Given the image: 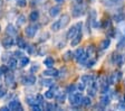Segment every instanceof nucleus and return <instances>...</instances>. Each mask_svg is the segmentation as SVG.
Returning a JSON list of instances; mask_svg holds the SVG:
<instances>
[{"instance_id":"0eeeda50","label":"nucleus","mask_w":125,"mask_h":111,"mask_svg":"<svg viewBox=\"0 0 125 111\" xmlns=\"http://www.w3.org/2000/svg\"><path fill=\"white\" fill-rule=\"evenodd\" d=\"M125 61V57L121 54H117V53H113L112 54V63L113 64H116L118 66H122L123 63Z\"/></svg>"},{"instance_id":"a211bd4d","label":"nucleus","mask_w":125,"mask_h":111,"mask_svg":"<svg viewBox=\"0 0 125 111\" xmlns=\"http://www.w3.org/2000/svg\"><path fill=\"white\" fill-rule=\"evenodd\" d=\"M55 98H56V101H57L58 103H64L66 101V98H67V93L66 92H59Z\"/></svg>"},{"instance_id":"9b49d317","label":"nucleus","mask_w":125,"mask_h":111,"mask_svg":"<svg viewBox=\"0 0 125 111\" xmlns=\"http://www.w3.org/2000/svg\"><path fill=\"white\" fill-rule=\"evenodd\" d=\"M6 34L9 35V36H16V35L18 34V29L17 27L13 26L12 24H9L6 28Z\"/></svg>"},{"instance_id":"f8f14e48","label":"nucleus","mask_w":125,"mask_h":111,"mask_svg":"<svg viewBox=\"0 0 125 111\" xmlns=\"http://www.w3.org/2000/svg\"><path fill=\"white\" fill-rule=\"evenodd\" d=\"M82 37H83V34H82V32H78L77 34L75 35V37L70 39V45L73 46V47H75V46H77L78 44L81 43V40H82Z\"/></svg>"},{"instance_id":"603ef678","label":"nucleus","mask_w":125,"mask_h":111,"mask_svg":"<svg viewBox=\"0 0 125 111\" xmlns=\"http://www.w3.org/2000/svg\"><path fill=\"white\" fill-rule=\"evenodd\" d=\"M76 3H83V0H75Z\"/></svg>"},{"instance_id":"6ab92c4d","label":"nucleus","mask_w":125,"mask_h":111,"mask_svg":"<svg viewBox=\"0 0 125 111\" xmlns=\"http://www.w3.org/2000/svg\"><path fill=\"white\" fill-rule=\"evenodd\" d=\"M17 65H18V62H17V60H16L15 57H11L10 60L8 61V64H7L9 70H16L17 69Z\"/></svg>"},{"instance_id":"4be33fe9","label":"nucleus","mask_w":125,"mask_h":111,"mask_svg":"<svg viewBox=\"0 0 125 111\" xmlns=\"http://www.w3.org/2000/svg\"><path fill=\"white\" fill-rule=\"evenodd\" d=\"M26 102H27V104H29L30 107L34 106V104H36V103H38L35 95H27L26 97Z\"/></svg>"},{"instance_id":"473e14b6","label":"nucleus","mask_w":125,"mask_h":111,"mask_svg":"<svg viewBox=\"0 0 125 111\" xmlns=\"http://www.w3.org/2000/svg\"><path fill=\"white\" fill-rule=\"evenodd\" d=\"M11 57H12V53H10V52H6V53L2 54V57H1V60H2L3 62H6V61L8 62Z\"/></svg>"},{"instance_id":"412c9836","label":"nucleus","mask_w":125,"mask_h":111,"mask_svg":"<svg viewBox=\"0 0 125 111\" xmlns=\"http://www.w3.org/2000/svg\"><path fill=\"white\" fill-rule=\"evenodd\" d=\"M29 63H30V60H29L28 56H22V57L19 60V63L18 64H19V66H20V67H26Z\"/></svg>"},{"instance_id":"7ed1b4c3","label":"nucleus","mask_w":125,"mask_h":111,"mask_svg":"<svg viewBox=\"0 0 125 111\" xmlns=\"http://www.w3.org/2000/svg\"><path fill=\"white\" fill-rule=\"evenodd\" d=\"M85 13V7H84L82 3H76L72 8V16L78 18V17H82Z\"/></svg>"},{"instance_id":"6e6d98bb","label":"nucleus","mask_w":125,"mask_h":111,"mask_svg":"<svg viewBox=\"0 0 125 111\" xmlns=\"http://www.w3.org/2000/svg\"><path fill=\"white\" fill-rule=\"evenodd\" d=\"M123 102H124V103H125V95H124V101H123Z\"/></svg>"},{"instance_id":"cd10ccee","label":"nucleus","mask_w":125,"mask_h":111,"mask_svg":"<svg viewBox=\"0 0 125 111\" xmlns=\"http://www.w3.org/2000/svg\"><path fill=\"white\" fill-rule=\"evenodd\" d=\"M92 104V99H91V97H83V100H82V106L83 107H89Z\"/></svg>"},{"instance_id":"b1692460","label":"nucleus","mask_w":125,"mask_h":111,"mask_svg":"<svg viewBox=\"0 0 125 111\" xmlns=\"http://www.w3.org/2000/svg\"><path fill=\"white\" fill-rule=\"evenodd\" d=\"M40 84H42V86H49L50 87L52 84H55V83L52 79H46V77H45V79L40 80Z\"/></svg>"},{"instance_id":"7c9ffc66","label":"nucleus","mask_w":125,"mask_h":111,"mask_svg":"<svg viewBox=\"0 0 125 111\" xmlns=\"http://www.w3.org/2000/svg\"><path fill=\"white\" fill-rule=\"evenodd\" d=\"M60 29H62V27H60L59 20H56L52 24V32H58V30H60Z\"/></svg>"},{"instance_id":"c9c22d12","label":"nucleus","mask_w":125,"mask_h":111,"mask_svg":"<svg viewBox=\"0 0 125 111\" xmlns=\"http://www.w3.org/2000/svg\"><path fill=\"white\" fill-rule=\"evenodd\" d=\"M88 95H89V97H95V95H96V87H94L93 85H89V87H88Z\"/></svg>"},{"instance_id":"a18cd8bd","label":"nucleus","mask_w":125,"mask_h":111,"mask_svg":"<svg viewBox=\"0 0 125 111\" xmlns=\"http://www.w3.org/2000/svg\"><path fill=\"white\" fill-rule=\"evenodd\" d=\"M77 90V87H76V85H69V86L67 87V90H66V92H68V93H73V92H75V91Z\"/></svg>"},{"instance_id":"864d4df0","label":"nucleus","mask_w":125,"mask_h":111,"mask_svg":"<svg viewBox=\"0 0 125 111\" xmlns=\"http://www.w3.org/2000/svg\"><path fill=\"white\" fill-rule=\"evenodd\" d=\"M2 16H3V11H2V10H0V18H1Z\"/></svg>"},{"instance_id":"de8ad7c7","label":"nucleus","mask_w":125,"mask_h":111,"mask_svg":"<svg viewBox=\"0 0 125 111\" xmlns=\"http://www.w3.org/2000/svg\"><path fill=\"white\" fill-rule=\"evenodd\" d=\"M6 95H7V90L3 89V87H0V99L5 98Z\"/></svg>"},{"instance_id":"4468645a","label":"nucleus","mask_w":125,"mask_h":111,"mask_svg":"<svg viewBox=\"0 0 125 111\" xmlns=\"http://www.w3.org/2000/svg\"><path fill=\"white\" fill-rule=\"evenodd\" d=\"M109 45H111V38H105V39H103L101 43H99V49L101 50H105L107 49V48L109 47Z\"/></svg>"},{"instance_id":"e433bc0d","label":"nucleus","mask_w":125,"mask_h":111,"mask_svg":"<svg viewBox=\"0 0 125 111\" xmlns=\"http://www.w3.org/2000/svg\"><path fill=\"white\" fill-rule=\"evenodd\" d=\"M39 71V64L38 63H34L32 65H31V67H30V73H36V72H38Z\"/></svg>"},{"instance_id":"aec40b11","label":"nucleus","mask_w":125,"mask_h":111,"mask_svg":"<svg viewBox=\"0 0 125 111\" xmlns=\"http://www.w3.org/2000/svg\"><path fill=\"white\" fill-rule=\"evenodd\" d=\"M17 46H18L20 49H23V48H26V46H27V43H26V40L23 39L22 37H20V36H18L17 37Z\"/></svg>"},{"instance_id":"ddd939ff","label":"nucleus","mask_w":125,"mask_h":111,"mask_svg":"<svg viewBox=\"0 0 125 111\" xmlns=\"http://www.w3.org/2000/svg\"><path fill=\"white\" fill-rule=\"evenodd\" d=\"M60 10H62L60 6H52V7H50V9H49V16L52 17V18L57 17L58 15H59Z\"/></svg>"},{"instance_id":"bb28decb","label":"nucleus","mask_w":125,"mask_h":111,"mask_svg":"<svg viewBox=\"0 0 125 111\" xmlns=\"http://www.w3.org/2000/svg\"><path fill=\"white\" fill-rule=\"evenodd\" d=\"M44 64L45 66H47V67H54V64H55V61L52 57H46L44 60Z\"/></svg>"},{"instance_id":"6e6552de","label":"nucleus","mask_w":125,"mask_h":111,"mask_svg":"<svg viewBox=\"0 0 125 111\" xmlns=\"http://www.w3.org/2000/svg\"><path fill=\"white\" fill-rule=\"evenodd\" d=\"M22 84L25 85H34L36 83V76L32 75V74H29V75H25L21 80Z\"/></svg>"},{"instance_id":"c03bdc74","label":"nucleus","mask_w":125,"mask_h":111,"mask_svg":"<svg viewBox=\"0 0 125 111\" xmlns=\"http://www.w3.org/2000/svg\"><path fill=\"white\" fill-rule=\"evenodd\" d=\"M44 0H30V6L31 7H35V6H38L40 3H42Z\"/></svg>"},{"instance_id":"2eb2a0df","label":"nucleus","mask_w":125,"mask_h":111,"mask_svg":"<svg viewBox=\"0 0 125 111\" xmlns=\"http://www.w3.org/2000/svg\"><path fill=\"white\" fill-rule=\"evenodd\" d=\"M69 19H70V17L68 16V15H62V16L60 17L59 23H60V27H62V29L65 28V27L69 24Z\"/></svg>"},{"instance_id":"3c124183","label":"nucleus","mask_w":125,"mask_h":111,"mask_svg":"<svg viewBox=\"0 0 125 111\" xmlns=\"http://www.w3.org/2000/svg\"><path fill=\"white\" fill-rule=\"evenodd\" d=\"M55 1H56V2H58V3H62L65 0H55Z\"/></svg>"},{"instance_id":"20e7f679","label":"nucleus","mask_w":125,"mask_h":111,"mask_svg":"<svg viewBox=\"0 0 125 111\" xmlns=\"http://www.w3.org/2000/svg\"><path fill=\"white\" fill-rule=\"evenodd\" d=\"M39 29V24H36V25H29L25 28V34H26L27 37L29 38H34L36 36V33L38 32Z\"/></svg>"},{"instance_id":"58836bf2","label":"nucleus","mask_w":125,"mask_h":111,"mask_svg":"<svg viewBox=\"0 0 125 111\" xmlns=\"http://www.w3.org/2000/svg\"><path fill=\"white\" fill-rule=\"evenodd\" d=\"M16 5L18 6V7L23 8V7L27 6V0H16Z\"/></svg>"},{"instance_id":"c756f323","label":"nucleus","mask_w":125,"mask_h":111,"mask_svg":"<svg viewBox=\"0 0 125 111\" xmlns=\"http://www.w3.org/2000/svg\"><path fill=\"white\" fill-rule=\"evenodd\" d=\"M95 52H96V48H95V46L94 45H89L88 47H87V55H88V57H93V55L95 54Z\"/></svg>"},{"instance_id":"1a4fd4ad","label":"nucleus","mask_w":125,"mask_h":111,"mask_svg":"<svg viewBox=\"0 0 125 111\" xmlns=\"http://www.w3.org/2000/svg\"><path fill=\"white\" fill-rule=\"evenodd\" d=\"M44 76H50V77H58L59 76V71L54 67H47L46 71H44Z\"/></svg>"},{"instance_id":"8fccbe9b","label":"nucleus","mask_w":125,"mask_h":111,"mask_svg":"<svg viewBox=\"0 0 125 111\" xmlns=\"http://www.w3.org/2000/svg\"><path fill=\"white\" fill-rule=\"evenodd\" d=\"M3 2H5V0H0V8L3 6Z\"/></svg>"},{"instance_id":"423d86ee","label":"nucleus","mask_w":125,"mask_h":111,"mask_svg":"<svg viewBox=\"0 0 125 111\" xmlns=\"http://www.w3.org/2000/svg\"><path fill=\"white\" fill-rule=\"evenodd\" d=\"M8 108H9V110H11V111H18V110L19 111H22L23 110L20 101H19L18 99L11 100L10 102H9V104H8Z\"/></svg>"},{"instance_id":"393cba45","label":"nucleus","mask_w":125,"mask_h":111,"mask_svg":"<svg viewBox=\"0 0 125 111\" xmlns=\"http://www.w3.org/2000/svg\"><path fill=\"white\" fill-rule=\"evenodd\" d=\"M124 18H125V15L123 12H117L113 16V20L116 21V23H121V21H123Z\"/></svg>"},{"instance_id":"37998d69","label":"nucleus","mask_w":125,"mask_h":111,"mask_svg":"<svg viewBox=\"0 0 125 111\" xmlns=\"http://www.w3.org/2000/svg\"><path fill=\"white\" fill-rule=\"evenodd\" d=\"M85 85L86 84L84 82H79L77 85H76V87H77V91H81V92H82V91H84V90H85Z\"/></svg>"},{"instance_id":"09e8293b","label":"nucleus","mask_w":125,"mask_h":111,"mask_svg":"<svg viewBox=\"0 0 125 111\" xmlns=\"http://www.w3.org/2000/svg\"><path fill=\"white\" fill-rule=\"evenodd\" d=\"M0 110H1V111H8V110H9V108H8V106L1 107V108H0Z\"/></svg>"},{"instance_id":"2f4dec72","label":"nucleus","mask_w":125,"mask_h":111,"mask_svg":"<svg viewBox=\"0 0 125 111\" xmlns=\"http://www.w3.org/2000/svg\"><path fill=\"white\" fill-rule=\"evenodd\" d=\"M26 21H27V19H26V17L23 16V15H20V16H18V17H17V27L23 25L25 23H26Z\"/></svg>"},{"instance_id":"f704fd0d","label":"nucleus","mask_w":125,"mask_h":111,"mask_svg":"<svg viewBox=\"0 0 125 111\" xmlns=\"http://www.w3.org/2000/svg\"><path fill=\"white\" fill-rule=\"evenodd\" d=\"M22 56H25V54H23L21 50H16V52H13L12 53V57H15L16 60H18V58L20 60Z\"/></svg>"},{"instance_id":"5fc2aeb1","label":"nucleus","mask_w":125,"mask_h":111,"mask_svg":"<svg viewBox=\"0 0 125 111\" xmlns=\"http://www.w3.org/2000/svg\"><path fill=\"white\" fill-rule=\"evenodd\" d=\"M2 74H3L2 71H1V69H0V77H1V75H2Z\"/></svg>"},{"instance_id":"72a5a7b5","label":"nucleus","mask_w":125,"mask_h":111,"mask_svg":"<svg viewBox=\"0 0 125 111\" xmlns=\"http://www.w3.org/2000/svg\"><path fill=\"white\" fill-rule=\"evenodd\" d=\"M117 49H124L125 48V37H122L121 40L117 43Z\"/></svg>"},{"instance_id":"a878e982","label":"nucleus","mask_w":125,"mask_h":111,"mask_svg":"<svg viewBox=\"0 0 125 111\" xmlns=\"http://www.w3.org/2000/svg\"><path fill=\"white\" fill-rule=\"evenodd\" d=\"M74 58V53L72 52V50H67L64 55H62V60L65 62H68V61H72Z\"/></svg>"},{"instance_id":"f03ea898","label":"nucleus","mask_w":125,"mask_h":111,"mask_svg":"<svg viewBox=\"0 0 125 111\" xmlns=\"http://www.w3.org/2000/svg\"><path fill=\"white\" fill-rule=\"evenodd\" d=\"M83 30V23H77L76 25H74V26H72L69 29H68V32L66 33V38L67 39H72V38H74L75 37V35L77 34L78 32H82Z\"/></svg>"},{"instance_id":"4d7b16f0","label":"nucleus","mask_w":125,"mask_h":111,"mask_svg":"<svg viewBox=\"0 0 125 111\" xmlns=\"http://www.w3.org/2000/svg\"><path fill=\"white\" fill-rule=\"evenodd\" d=\"M0 29H1V26H0Z\"/></svg>"},{"instance_id":"4c0bfd02","label":"nucleus","mask_w":125,"mask_h":111,"mask_svg":"<svg viewBox=\"0 0 125 111\" xmlns=\"http://www.w3.org/2000/svg\"><path fill=\"white\" fill-rule=\"evenodd\" d=\"M36 99H37V102H38L42 107H44V104H45V102H44V97H42V94H37V95H36ZM42 110H44V109H42Z\"/></svg>"},{"instance_id":"a19ab883","label":"nucleus","mask_w":125,"mask_h":111,"mask_svg":"<svg viewBox=\"0 0 125 111\" xmlns=\"http://www.w3.org/2000/svg\"><path fill=\"white\" fill-rule=\"evenodd\" d=\"M45 98H46V99H52V98H55L54 92H52V90L46 91V92H45Z\"/></svg>"},{"instance_id":"ea45409f","label":"nucleus","mask_w":125,"mask_h":111,"mask_svg":"<svg viewBox=\"0 0 125 111\" xmlns=\"http://www.w3.org/2000/svg\"><path fill=\"white\" fill-rule=\"evenodd\" d=\"M92 26H93L95 29L102 28V23H99V21H98V20H96V19H94V20L92 21Z\"/></svg>"},{"instance_id":"f257e3e1","label":"nucleus","mask_w":125,"mask_h":111,"mask_svg":"<svg viewBox=\"0 0 125 111\" xmlns=\"http://www.w3.org/2000/svg\"><path fill=\"white\" fill-rule=\"evenodd\" d=\"M69 103L75 108L82 106V100H83V95L81 91H75L73 93H69Z\"/></svg>"},{"instance_id":"f3484780","label":"nucleus","mask_w":125,"mask_h":111,"mask_svg":"<svg viewBox=\"0 0 125 111\" xmlns=\"http://www.w3.org/2000/svg\"><path fill=\"white\" fill-rule=\"evenodd\" d=\"M39 16H40V13H39L38 10H32L30 12V15H29V20L31 23H36V21H38Z\"/></svg>"},{"instance_id":"5701e85b","label":"nucleus","mask_w":125,"mask_h":111,"mask_svg":"<svg viewBox=\"0 0 125 111\" xmlns=\"http://www.w3.org/2000/svg\"><path fill=\"white\" fill-rule=\"evenodd\" d=\"M99 102H101L103 106H105V107L108 106L109 103H111V97L107 95V93L106 94H103V97L101 98V101H99Z\"/></svg>"},{"instance_id":"9d476101","label":"nucleus","mask_w":125,"mask_h":111,"mask_svg":"<svg viewBox=\"0 0 125 111\" xmlns=\"http://www.w3.org/2000/svg\"><path fill=\"white\" fill-rule=\"evenodd\" d=\"M1 44H2V46L6 48V49H8V48H10L13 46V44H15V40H13L12 36H9V37H5L2 39V42H1Z\"/></svg>"},{"instance_id":"dca6fc26","label":"nucleus","mask_w":125,"mask_h":111,"mask_svg":"<svg viewBox=\"0 0 125 111\" xmlns=\"http://www.w3.org/2000/svg\"><path fill=\"white\" fill-rule=\"evenodd\" d=\"M82 82H84L85 84H88V85H92V83L94 82V76L93 75H89V74H85L83 76L81 77Z\"/></svg>"},{"instance_id":"c85d7f7f","label":"nucleus","mask_w":125,"mask_h":111,"mask_svg":"<svg viewBox=\"0 0 125 111\" xmlns=\"http://www.w3.org/2000/svg\"><path fill=\"white\" fill-rule=\"evenodd\" d=\"M102 28H104V29L112 28V20H111V19H105V20H103L102 21Z\"/></svg>"},{"instance_id":"79ce46f5","label":"nucleus","mask_w":125,"mask_h":111,"mask_svg":"<svg viewBox=\"0 0 125 111\" xmlns=\"http://www.w3.org/2000/svg\"><path fill=\"white\" fill-rule=\"evenodd\" d=\"M35 48H36V47H34V45H27V46H26V49H27V52H28L29 55L34 54Z\"/></svg>"},{"instance_id":"39448f33","label":"nucleus","mask_w":125,"mask_h":111,"mask_svg":"<svg viewBox=\"0 0 125 111\" xmlns=\"http://www.w3.org/2000/svg\"><path fill=\"white\" fill-rule=\"evenodd\" d=\"M5 83L7 86L9 87H16V80H15V75H13L12 73H10V72L8 71L7 73H6L5 75Z\"/></svg>"},{"instance_id":"49530a36","label":"nucleus","mask_w":125,"mask_h":111,"mask_svg":"<svg viewBox=\"0 0 125 111\" xmlns=\"http://www.w3.org/2000/svg\"><path fill=\"white\" fill-rule=\"evenodd\" d=\"M48 37H49V33H44V34L40 36V39H39V42H44V40L48 39Z\"/></svg>"}]
</instances>
